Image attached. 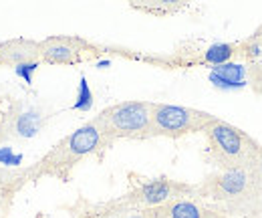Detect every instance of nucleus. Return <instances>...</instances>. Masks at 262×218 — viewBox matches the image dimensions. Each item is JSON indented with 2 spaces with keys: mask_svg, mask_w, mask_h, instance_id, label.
Returning a JSON list of instances; mask_svg holds the SVG:
<instances>
[{
  "mask_svg": "<svg viewBox=\"0 0 262 218\" xmlns=\"http://www.w3.org/2000/svg\"><path fill=\"white\" fill-rule=\"evenodd\" d=\"M218 117L184 105L151 103V137H184L190 133L206 131Z\"/></svg>",
  "mask_w": 262,
  "mask_h": 218,
  "instance_id": "4",
  "label": "nucleus"
},
{
  "mask_svg": "<svg viewBox=\"0 0 262 218\" xmlns=\"http://www.w3.org/2000/svg\"><path fill=\"white\" fill-rule=\"evenodd\" d=\"M208 140V160L222 170H248L260 156L262 146L256 144L242 129L216 120L206 131Z\"/></svg>",
  "mask_w": 262,
  "mask_h": 218,
  "instance_id": "2",
  "label": "nucleus"
},
{
  "mask_svg": "<svg viewBox=\"0 0 262 218\" xmlns=\"http://www.w3.org/2000/svg\"><path fill=\"white\" fill-rule=\"evenodd\" d=\"M250 182L248 170H222L216 176H210L202 186H196V192H204L216 200H232L246 192Z\"/></svg>",
  "mask_w": 262,
  "mask_h": 218,
  "instance_id": "7",
  "label": "nucleus"
},
{
  "mask_svg": "<svg viewBox=\"0 0 262 218\" xmlns=\"http://www.w3.org/2000/svg\"><path fill=\"white\" fill-rule=\"evenodd\" d=\"M210 81L220 89H242L246 85V67L232 61L212 67Z\"/></svg>",
  "mask_w": 262,
  "mask_h": 218,
  "instance_id": "10",
  "label": "nucleus"
},
{
  "mask_svg": "<svg viewBox=\"0 0 262 218\" xmlns=\"http://www.w3.org/2000/svg\"><path fill=\"white\" fill-rule=\"evenodd\" d=\"M38 65H40V63H23V65L14 67V71H16L18 77H23V79L31 85V83H33V73L38 69Z\"/></svg>",
  "mask_w": 262,
  "mask_h": 218,
  "instance_id": "14",
  "label": "nucleus"
},
{
  "mask_svg": "<svg viewBox=\"0 0 262 218\" xmlns=\"http://www.w3.org/2000/svg\"><path fill=\"white\" fill-rule=\"evenodd\" d=\"M101 129L105 148L115 140L151 137V101H121L93 117Z\"/></svg>",
  "mask_w": 262,
  "mask_h": 218,
  "instance_id": "3",
  "label": "nucleus"
},
{
  "mask_svg": "<svg viewBox=\"0 0 262 218\" xmlns=\"http://www.w3.org/2000/svg\"><path fill=\"white\" fill-rule=\"evenodd\" d=\"M186 6V2L180 0H154V2H133L131 8L141 10L145 14H154V16H167L173 14L178 10H182Z\"/></svg>",
  "mask_w": 262,
  "mask_h": 218,
  "instance_id": "12",
  "label": "nucleus"
},
{
  "mask_svg": "<svg viewBox=\"0 0 262 218\" xmlns=\"http://www.w3.org/2000/svg\"><path fill=\"white\" fill-rule=\"evenodd\" d=\"M145 212L149 214V218H220L216 212L200 206L190 198H176Z\"/></svg>",
  "mask_w": 262,
  "mask_h": 218,
  "instance_id": "9",
  "label": "nucleus"
},
{
  "mask_svg": "<svg viewBox=\"0 0 262 218\" xmlns=\"http://www.w3.org/2000/svg\"><path fill=\"white\" fill-rule=\"evenodd\" d=\"M256 36H258V38H260V41H262V32H260V31L256 32Z\"/></svg>",
  "mask_w": 262,
  "mask_h": 218,
  "instance_id": "18",
  "label": "nucleus"
},
{
  "mask_svg": "<svg viewBox=\"0 0 262 218\" xmlns=\"http://www.w3.org/2000/svg\"><path fill=\"white\" fill-rule=\"evenodd\" d=\"M4 99H6V97H2V95H0V107H2V103H4ZM0 120H2V113H0Z\"/></svg>",
  "mask_w": 262,
  "mask_h": 218,
  "instance_id": "17",
  "label": "nucleus"
},
{
  "mask_svg": "<svg viewBox=\"0 0 262 218\" xmlns=\"http://www.w3.org/2000/svg\"><path fill=\"white\" fill-rule=\"evenodd\" d=\"M192 192H196V186H188L182 182H173L167 178H158V180H149L135 190H131L129 194L121 200H117L115 204L119 206H147V208H156L162 206L169 200L176 198H186Z\"/></svg>",
  "mask_w": 262,
  "mask_h": 218,
  "instance_id": "5",
  "label": "nucleus"
},
{
  "mask_svg": "<svg viewBox=\"0 0 262 218\" xmlns=\"http://www.w3.org/2000/svg\"><path fill=\"white\" fill-rule=\"evenodd\" d=\"M127 218H149V214L143 210V212H137V214H129Z\"/></svg>",
  "mask_w": 262,
  "mask_h": 218,
  "instance_id": "16",
  "label": "nucleus"
},
{
  "mask_svg": "<svg viewBox=\"0 0 262 218\" xmlns=\"http://www.w3.org/2000/svg\"><path fill=\"white\" fill-rule=\"evenodd\" d=\"M250 176H252L254 180H258V184H262V152H260V156L256 157L254 166L250 168Z\"/></svg>",
  "mask_w": 262,
  "mask_h": 218,
  "instance_id": "15",
  "label": "nucleus"
},
{
  "mask_svg": "<svg viewBox=\"0 0 262 218\" xmlns=\"http://www.w3.org/2000/svg\"><path fill=\"white\" fill-rule=\"evenodd\" d=\"M103 148H105V142H103L101 129L95 124V120H91L85 125H81L79 129H75L73 133H69L67 137H63L61 142H57L34 166L12 174V180H16L18 186L25 182H34L45 176H55L59 180H67L73 168L83 157L97 154Z\"/></svg>",
  "mask_w": 262,
  "mask_h": 218,
  "instance_id": "1",
  "label": "nucleus"
},
{
  "mask_svg": "<svg viewBox=\"0 0 262 218\" xmlns=\"http://www.w3.org/2000/svg\"><path fill=\"white\" fill-rule=\"evenodd\" d=\"M95 53V47L77 36H51L40 43V63L51 65H77Z\"/></svg>",
  "mask_w": 262,
  "mask_h": 218,
  "instance_id": "6",
  "label": "nucleus"
},
{
  "mask_svg": "<svg viewBox=\"0 0 262 218\" xmlns=\"http://www.w3.org/2000/svg\"><path fill=\"white\" fill-rule=\"evenodd\" d=\"M73 107L77 111H89L93 107V91L85 77H81V81H79V93H77V101Z\"/></svg>",
  "mask_w": 262,
  "mask_h": 218,
  "instance_id": "13",
  "label": "nucleus"
},
{
  "mask_svg": "<svg viewBox=\"0 0 262 218\" xmlns=\"http://www.w3.org/2000/svg\"><path fill=\"white\" fill-rule=\"evenodd\" d=\"M23 63H40V43L29 38H10L0 43L2 67H18Z\"/></svg>",
  "mask_w": 262,
  "mask_h": 218,
  "instance_id": "8",
  "label": "nucleus"
},
{
  "mask_svg": "<svg viewBox=\"0 0 262 218\" xmlns=\"http://www.w3.org/2000/svg\"><path fill=\"white\" fill-rule=\"evenodd\" d=\"M240 51V45L238 43H216L212 47H208L204 53H202V61L212 65V67H218V65H224L230 63V59Z\"/></svg>",
  "mask_w": 262,
  "mask_h": 218,
  "instance_id": "11",
  "label": "nucleus"
}]
</instances>
